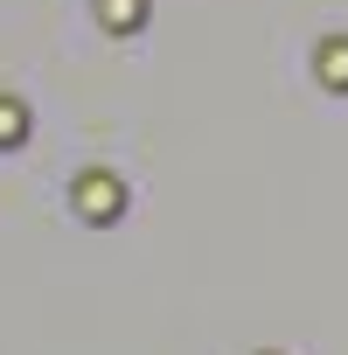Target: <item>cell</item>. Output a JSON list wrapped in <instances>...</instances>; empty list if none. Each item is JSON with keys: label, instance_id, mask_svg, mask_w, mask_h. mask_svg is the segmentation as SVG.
Here are the masks:
<instances>
[{"label": "cell", "instance_id": "obj_1", "mask_svg": "<svg viewBox=\"0 0 348 355\" xmlns=\"http://www.w3.org/2000/svg\"><path fill=\"white\" fill-rule=\"evenodd\" d=\"M320 77H327L334 91H348V42H327V49H320Z\"/></svg>", "mask_w": 348, "mask_h": 355}]
</instances>
